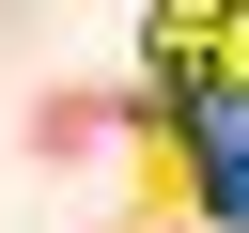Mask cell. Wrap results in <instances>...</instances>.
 <instances>
[{"label":"cell","instance_id":"cell-1","mask_svg":"<svg viewBox=\"0 0 249 233\" xmlns=\"http://www.w3.org/2000/svg\"><path fill=\"white\" fill-rule=\"evenodd\" d=\"M109 140H124L109 78H31V109H16V155H31V171H93Z\"/></svg>","mask_w":249,"mask_h":233},{"label":"cell","instance_id":"cell-2","mask_svg":"<svg viewBox=\"0 0 249 233\" xmlns=\"http://www.w3.org/2000/svg\"><path fill=\"white\" fill-rule=\"evenodd\" d=\"M31 16H47V0H0V31H31Z\"/></svg>","mask_w":249,"mask_h":233}]
</instances>
